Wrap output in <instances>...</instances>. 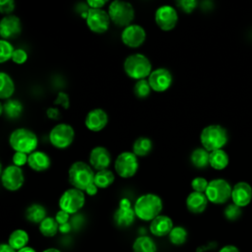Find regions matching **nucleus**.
I'll use <instances>...</instances> for the list:
<instances>
[{"label":"nucleus","instance_id":"f257e3e1","mask_svg":"<svg viewBox=\"0 0 252 252\" xmlns=\"http://www.w3.org/2000/svg\"><path fill=\"white\" fill-rule=\"evenodd\" d=\"M162 201L159 196L154 193H147L137 198L134 204L136 217L145 221H152L160 215Z\"/></svg>","mask_w":252,"mask_h":252},{"label":"nucleus","instance_id":"f03ea898","mask_svg":"<svg viewBox=\"0 0 252 252\" xmlns=\"http://www.w3.org/2000/svg\"><path fill=\"white\" fill-rule=\"evenodd\" d=\"M123 68L128 77L137 81L149 78L152 73L151 61L142 53L129 55L124 61Z\"/></svg>","mask_w":252,"mask_h":252},{"label":"nucleus","instance_id":"7ed1b4c3","mask_svg":"<svg viewBox=\"0 0 252 252\" xmlns=\"http://www.w3.org/2000/svg\"><path fill=\"white\" fill-rule=\"evenodd\" d=\"M94 175L93 168L84 161H76L71 164L68 170L70 183L74 188L86 192L87 188L94 183Z\"/></svg>","mask_w":252,"mask_h":252},{"label":"nucleus","instance_id":"20e7f679","mask_svg":"<svg viewBox=\"0 0 252 252\" xmlns=\"http://www.w3.org/2000/svg\"><path fill=\"white\" fill-rule=\"evenodd\" d=\"M9 144L15 152L30 155L37 148L38 140L32 130L27 128H18L10 134Z\"/></svg>","mask_w":252,"mask_h":252},{"label":"nucleus","instance_id":"39448f33","mask_svg":"<svg viewBox=\"0 0 252 252\" xmlns=\"http://www.w3.org/2000/svg\"><path fill=\"white\" fill-rule=\"evenodd\" d=\"M203 148L208 152L220 150L227 142L226 130L220 125L212 124L205 127L200 135Z\"/></svg>","mask_w":252,"mask_h":252},{"label":"nucleus","instance_id":"423d86ee","mask_svg":"<svg viewBox=\"0 0 252 252\" xmlns=\"http://www.w3.org/2000/svg\"><path fill=\"white\" fill-rule=\"evenodd\" d=\"M107 13L114 25L123 28L131 25L135 17V10L132 4L122 0L112 1L108 6Z\"/></svg>","mask_w":252,"mask_h":252},{"label":"nucleus","instance_id":"0eeeda50","mask_svg":"<svg viewBox=\"0 0 252 252\" xmlns=\"http://www.w3.org/2000/svg\"><path fill=\"white\" fill-rule=\"evenodd\" d=\"M85 192L77 188L67 189L59 199V208L70 215L78 213L85 205Z\"/></svg>","mask_w":252,"mask_h":252},{"label":"nucleus","instance_id":"6e6552de","mask_svg":"<svg viewBox=\"0 0 252 252\" xmlns=\"http://www.w3.org/2000/svg\"><path fill=\"white\" fill-rule=\"evenodd\" d=\"M74 137V128L67 123H59L49 132V141L51 145L57 149L68 148L73 143Z\"/></svg>","mask_w":252,"mask_h":252},{"label":"nucleus","instance_id":"1a4fd4ad","mask_svg":"<svg viewBox=\"0 0 252 252\" xmlns=\"http://www.w3.org/2000/svg\"><path fill=\"white\" fill-rule=\"evenodd\" d=\"M231 187L224 179H214L209 182L205 192L208 200L213 204H223L231 197Z\"/></svg>","mask_w":252,"mask_h":252},{"label":"nucleus","instance_id":"9d476101","mask_svg":"<svg viewBox=\"0 0 252 252\" xmlns=\"http://www.w3.org/2000/svg\"><path fill=\"white\" fill-rule=\"evenodd\" d=\"M114 167L120 177L130 178L134 176L138 170V158L133 152H123L116 158Z\"/></svg>","mask_w":252,"mask_h":252},{"label":"nucleus","instance_id":"9b49d317","mask_svg":"<svg viewBox=\"0 0 252 252\" xmlns=\"http://www.w3.org/2000/svg\"><path fill=\"white\" fill-rule=\"evenodd\" d=\"M86 20L89 29L95 33L105 32L110 24L109 15L103 9L89 8L87 11Z\"/></svg>","mask_w":252,"mask_h":252},{"label":"nucleus","instance_id":"f8f14e48","mask_svg":"<svg viewBox=\"0 0 252 252\" xmlns=\"http://www.w3.org/2000/svg\"><path fill=\"white\" fill-rule=\"evenodd\" d=\"M1 181L5 189L9 191L19 190L25 182V176L22 167L15 164L6 166L2 170Z\"/></svg>","mask_w":252,"mask_h":252},{"label":"nucleus","instance_id":"ddd939ff","mask_svg":"<svg viewBox=\"0 0 252 252\" xmlns=\"http://www.w3.org/2000/svg\"><path fill=\"white\" fill-rule=\"evenodd\" d=\"M155 21L160 30L168 32L175 28L178 22V15L172 6L162 5L157 9L155 13Z\"/></svg>","mask_w":252,"mask_h":252},{"label":"nucleus","instance_id":"4468645a","mask_svg":"<svg viewBox=\"0 0 252 252\" xmlns=\"http://www.w3.org/2000/svg\"><path fill=\"white\" fill-rule=\"evenodd\" d=\"M136 214L130 201L127 198L121 199L119 202V207L116 209L113 215L114 223L118 227H129L134 222Z\"/></svg>","mask_w":252,"mask_h":252},{"label":"nucleus","instance_id":"2eb2a0df","mask_svg":"<svg viewBox=\"0 0 252 252\" xmlns=\"http://www.w3.org/2000/svg\"><path fill=\"white\" fill-rule=\"evenodd\" d=\"M146 39L145 29L136 24H131L128 27L124 28L121 32L122 42L131 48H137L141 46Z\"/></svg>","mask_w":252,"mask_h":252},{"label":"nucleus","instance_id":"dca6fc26","mask_svg":"<svg viewBox=\"0 0 252 252\" xmlns=\"http://www.w3.org/2000/svg\"><path fill=\"white\" fill-rule=\"evenodd\" d=\"M172 80L171 73L165 68H158L152 71L148 78L152 90L158 93L168 90L172 84Z\"/></svg>","mask_w":252,"mask_h":252},{"label":"nucleus","instance_id":"f3484780","mask_svg":"<svg viewBox=\"0 0 252 252\" xmlns=\"http://www.w3.org/2000/svg\"><path fill=\"white\" fill-rule=\"evenodd\" d=\"M22 32L21 20L15 15L4 16L0 21V35L2 39H12L20 35Z\"/></svg>","mask_w":252,"mask_h":252},{"label":"nucleus","instance_id":"a211bd4d","mask_svg":"<svg viewBox=\"0 0 252 252\" xmlns=\"http://www.w3.org/2000/svg\"><path fill=\"white\" fill-rule=\"evenodd\" d=\"M107 122V113L102 108H94L90 110L85 118L86 127L93 132H98L102 130L106 126Z\"/></svg>","mask_w":252,"mask_h":252},{"label":"nucleus","instance_id":"6ab92c4d","mask_svg":"<svg viewBox=\"0 0 252 252\" xmlns=\"http://www.w3.org/2000/svg\"><path fill=\"white\" fill-rule=\"evenodd\" d=\"M111 162L109 151L101 146L94 147L90 153V164L97 171L107 169Z\"/></svg>","mask_w":252,"mask_h":252},{"label":"nucleus","instance_id":"aec40b11","mask_svg":"<svg viewBox=\"0 0 252 252\" xmlns=\"http://www.w3.org/2000/svg\"><path fill=\"white\" fill-rule=\"evenodd\" d=\"M231 199L233 204L242 208L247 206L252 199V188L246 182L236 183L231 191Z\"/></svg>","mask_w":252,"mask_h":252},{"label":"nucleus","instance_id":"412c9836","mask_svg":"<svg viewBox=\"0 0 252 252\" xmlns=\"http://www.w3.org/2000/svg\"><path fill=\"white\" fill-rule=\"evenodd\" d=\"M172 220L165 215H159L154 219L150 223V231L153 235L162 237L168 235L173 228Z\"/></svg>","mask_w":252,"mask_h":252},{"label":"nucleus","instance_id":"4be33fe9","mask_svg":"<svg viewBox=\"0 0 252 252\" xmlns=\"http://www.w3.org/2000/svg\"><path fill=\"white\" fill-rule=\"evenodd\" d=\"M208 201L205 193L193 191L186 198V208L192 214H201L206 210Z\"/></svg>","mask_w":252,"mask_h":252},{"label":"nucleus","instance_id":"5701e85b","mask_svg":"<svg viewBox=\"0 0 252 252\" xmlns=\"http://www.w3.org/2000/svg\"><path fill=\"white\" fill-rule=\"evenodd\" d=\"M29 166L35 171H44L49 168L51 164L50 158L47 154L41 151H34L29 155L28 158Z\"/></svg>","mask_w":252,"mask_h":252},{"label":"nucleus","instance_id":"b1692460","mask_svg":"<svg viewBox=\"0 0 252 252\" xmlns=\"http://www.w3.org/2000/svg\"><path fill=\"white\" fill-rule=\"evenodd\" d=\"M29 234L25 229H15L11 232V234L8 237V244L13 247L16 251L21 250L22 248L28 246L29 243Z\"/></svg>","mask_w":252,"mask_h":252},{"label":"nucleus","instance_id":"393cba45","mask_svg":"<svg viewBox=\"0 0 252 252\" xmlns=\"http://www.w3.org/2000/svg\"><path fill=\"white\" fill-rule=\"evenodd\" d=\"M133 252H157L158 247L155 240L148 235L138 236L132 245Z\"/></svg>","mask_w":252,"mask_h":252},{"label":"nucleus","instance_id":"a878e982","mask_svg":"<svg viewBox=\"0 0 252 252\" xmlns=\"http://www.w3.org/2000/svg\"><path fill=\"white\" fill-rule=\"evenodd\" d=\"M23 110V104L18 99H8L1 104V113L5 114L11 119L18 118L22 114Z\"/></svg>","mask_w":252,"mask_h":252},{"label":"nucleus","instance_id":"bb28decb","mask_svg":"<svg viewBox=\"0 0 252 252\" xmlns=\"http://www.w3.org/2000/svg\"><path fill=\"white\" fill-rule=\"evenodd\" d=\"M190 159L195 167L205 168L210 164V152L204 148H197L191 153Z\"/></svg>","mask_w":252,"mask_h":252},{"label":"nucleus","instance_id":"cd10ccee","mask_svg":"<svg viewBox=\"0 0 252 252\" xmlns=\"http://www.w3.org/2000/svg\"><path fill=\"white\" fill-rule=\"evenodd\" d=\"M46 209L40 204H32L26 211V218L33 223H40L46 218Z\"/></svg>","mask_w":252,"mask_h":252},{"label":"nucleus","instance_id":"c85d7f7f","mask_svg":"<svg viewBox=\"0 0 252 252\" xmlns=\"http://www.w3.org/2000/svg\"><path fill=\"white\" fill-rule=\"evenodd\" d=\"M228 164V156L223 150H216L210 153V165L217 169L220 170L227 166Z\"/></svg>","mask_w":252,"mask_h":252},{"label":"nucleus","instance_id":"c756f323","mask_svg":"<svg viewBox=\"0 0 252 252\" xmlns=\"http://www.w3.org/2000/svg\"><path fill=\"white\" fill-rule=\"evenodd\" d=\"M0 98L1 99H8L12 96L15 92V84L12 78L5 72L0 73Z\"/></svg>","mask_w":252,"mask_h":252},{"label":"nucleus","instance_id":"7c9ffc66","mask_svg":"<svg viewBox=\"0 0 252 252\" xmlns=\"http://www.w3.org/2000/svg\"><path fill=\"white\" fill-rule=\"evenodd\" d=\"M39 232L45 237H53L59 231V224L56 221L55 218L46 217L40 223H39Z\"/></svg>","mask_w":252,"mask_h":252},{"label":"nucleus","instance_id":"2f4dec72","mask_svg":"<svg viewBox=\"0 0 252 252\" xmlns=\"http://www.w3.org/2000/svg\"><path fill=\"white\" fill-rule=\"evenodd\" d=\"M133 153L137 157H145L149 155L153 149V143L151 139L147 137L138 138L133 144Z\"/></svg>","mask_w":252,"mask_h":252},{"label":"nucleus","instance_id":"473e14b6","mask_svg":"<svg viewBox=\"0 0 252 252\" xmlns=\"http://www.w3.org/2000/svg\"><path fill=\"white\" fill-rule=\"evenodd\" d=\"M114 179H115V177L111 170L103 169V170H99V171L95 172L94 184L97 186V188L104 189V188L109 187L113 183Z\"/></svg>","mask_w":252,"mask_h":252},{"label":"nucleus","instance_id":"72a5a7b5","mask_svg":"<svg viewBox=\"0 0 252 252\" xmlns=\"http://www.w3.org/2000/svg\"><path fill=\"white\" fill-rule=\"evenodd\" d=\"M187 237H188L187 230L183 226H180V225L174 226L168 234V239H169L170 243L173 245H176V246L184 244L187 240Z\"/></svg>","mask_w":252,"mask_h":252},{"label":"nucleus","instance_id":"f704fd0d","mask_svg":"<svg viewBox=\"0 0 252 252\" xmlns=\"http://www.w3.org/2000/svg\"><path fill=\"white\" fill-rule=\"evenodd\" d=\"M151 91H152V88L149 84L148 79H143L136 82L134 87V94H136V96L140 98L147 97L151 94Z\"/></svg>","mask_w":252,"mask_h":252},{"label":"nucleus","instance_id":"c9c22d12","mask_svg":"<svg viewBox=\"0 0 252 252\" xmlns=\"http://www.w3.org/2000/svg\"><path fill=\"white\" fill-rule=\"evenodd\" d=\"M15 49L11 42L6 39L0 40V62L4 63L9 59H12Z\"/></svg>","mask_w":252,"mask_h":252},{"label":"nucleus","instance_id":"e433bc0d","mask_svg":"<svg viewBox=\"0 0 252 252\" xmlns=\"http://www.w3.org/2000/svg\"><path fill=\"white\" fill-rule=\"evenodd\" d=\"M224 217L228 220H237L240 216H241V208L236 206L235 204H230L228 206H226V208L224 209Z\"/></svg>","mask_w":252,"mask_h":252},{"label":"nucleus","instance_id":"4c0bfd02","mask_svg":"<svg viewBox=\"0 0 252 252\" xmlns=\"http://www.w3.org/2000/svg\"><path fill=\"white\" fill-rule=\"evenodd\" d=\"M209 182L203 177H195L191 182V187L195 192L205 193L208 188Z\"/></svg>","mask_w":252,"mask_h":252},{"label":"nucleus","instance_id":"58836bf2","mask_svg":"<svg viewBox=\"0 0 252 252\" xmlns=\"http://www.w3.org/2000/svg\"><path fill=\"white\" fill-rule=\"evenodd\" d=\"M27 60H28L27 51L22 48H16L12 56V61L16 64L21 65V64H24Z\"/></svg>","mask_w":252,"mask_h":252},{"label":"nucleus","instance_id":"ea45409f","mask_svg":"<svg viewBox=\"0 0 252 252\" xmlns=\"http://www.w3.org/2000/svg\"><path fill=\"white\" fill-rule=\"evenodd\" d=\"M177 5L185 12V13H191L195 10V8L198 5V2L195 0H180L177 2Z\"/></svg>","mask_w":252,"mask_h":252},{"label":"nucleus","instance_id":"a19ab883","mask_svg":"<svg viewBox=\"0 0 252 252\" xmlns=\"http://www.w3.org/2000/svg\"><path fill=\"white\" fill-rule=\"evenodd\" d=\"M28 158H29V155L25 154V153H21V152H15V154L13 155V164L22 167L23 165H25L26 163H28Z\"/></svg>","mask_w":252,"mask_h":252},{"label":"nucleus","instance_id":"79ce46f5","mask_svg":"<svg viewBox=\"0 0 252 252\" xmlns=\"http://www.w3.org/2000/svg\"><path fill=\"white\" fill-rule=\"evenodd\" d=\"M15 6L16 4L13 0H2L0 1V12L2 14H6L7 16L14 11Z\"/></svg>","mask_w":252,"mask_h":252},{"label":"nucleus","instance_id":"37998d69","mask_svg":"<svg viewBox=\"0 0 252 252\" xmlns=\"http://www.w3.org/2000/svg\"><path fill=\"white\" fill-rule=\"evenodd\" d=\"M54 103L55 104H58V105H61L63 108L65 109H68L69 108V105H70V101H69V96L66 93H63V92H60L58 93L57 94V97L55 98L54 100Z\"/></svg>","mask_w":252,"mask_h":252},{"label":"nucleus","instance_id":"c03bdc74","mask_svg":"<svg viewBox=\"0 0 252 252\" xmlns=\"http://www.w3.org/2000/svg\"><path fill=\"white\" fill-rule=\"evenodd\" d=\"M55 220L59 225L67 223V222H69V220H70V214H68L65 211L59 210L55 215Z\"/></svg>","mask_w":252,"mask_h":252},{"label":"nucleus","instance_id":"a18cd8bd","mask_svg":"<svg viewBox=\"0 0 252 252\" xmlns=\"http://www.w3.org/2000/svg\"><path fill=\"white\" fill-rule=\"evenodd\" d=\"M106 4L105 0H88L87 5L92 9H101Z\"/></svg>","mask_w":252,"mask_h":252},{"label":"nucleus","instance_id":"49530a36","mask_svg":"<svg viewBox=\"0 0 252 252\" xmlns=\"http://www.w3.org/2000/svg\"><path fill=\"white\" fill-rule=\"evenodd\" d=\"M217 245L218 244L216 242H210L207 245H204V246H201V247L197 248L196 252H213L216 249Z\"/></svg>","mask_w":252,"mask_h":252},{"label":"nucleus","instance_id":"de8ad7c7","mask_svg":"<svg viewBox=\"0 0 252 252\" xmlns=\"http://www.w3.org/2000/svg\"><path fill=\"white\" fill-rule=\"evenodd\" d=\"M46 115L50 118V119H57L60 115L59 113V110L55 107H49L47 110H46Z\"/></svg>","mask_w":252,"mask_h":252},{"label":"nucleus","instance_id":"09e8293b","mask_svg":"<svg viewBox=\"0 0 252 252\" xmlns=\"http://www.w3.org/2000/svg\"><path fill=\"white\" fill-rule=\"evenodd\" d=\"M219 252H240L239 251V248L235 245H232V244H227V245H224L222 246Z\"/></svg>","mask_w":252,"mask_h":252},{"label":"nucleus","instance_id":"8fccbe9b","mask_svg":"<svg viewBox=\"0 0 252 252\" xmlns=\"http://www.w3.org/2000/svg\"><path fill=\"white\" fill-rule=\"evenodd\" d=\"M71 229H72V225H71L70 222H67V223L59 225V232H61L63 234L69 233L71 231Z\"/></svg>","mask_w":252,"mask_h":252},{"label":"nucleus","instance_id":"3c124183","mask_svg":"<svg viewBox=\"0 0 252 252\" xmlns=\"http://www.w3.org/2000/svg\"><path fill=\"white\" fill-rule=\"evenodd\" d=\"M97 190H98L97 186H96L94 183H93V184H91V185L87 188L86 193H87L88 195H90V196H94V195H95V194L97 193Z\"/></svg>","mask_w":252,"mask_h":252},{"label":"nucleus","instance_id":"603ef678","mask_svg":"<svg viewBox=\"0 0 252 252\" xmlns=\"http://www.w3.org/2000/svg\"><path fill=\"white\" fill-rule=\"evenodd\" d=\"M0 252H17L13 247H11L8 243H1Z\"/></svg>","mask_w":252,"mask_h":252},{"label":"nucleus","instance_id":"864d4df0","mask_svg":"<svg viewBox=\"0 0 252 252\" xmlns=\"http://www.w3.org/2000/svg\"><path fill=\"white\" fill-rule=\"evenodd\" d=\"M17 252H36V251L34 250V248H32L31 246H26V247L22 248L21 250H19Z\"/></svg>","mask_w":252,"mask_h":252},{"label":"nucleus","instance_id":"5fc2aeb1","mask_svg":"<svg viewBox=\"0 0 252 252\" xmlns=\"http://www.w3.org/2000/svg\"><path fill=\"white\" fill-rule=\"evenodd\" d=\"M42 252H61L59 249L57 248H53V247H50V248H46L44 249Z\"/></svg>","mask_w":252,"mask_h":252}]
</instances>
